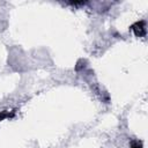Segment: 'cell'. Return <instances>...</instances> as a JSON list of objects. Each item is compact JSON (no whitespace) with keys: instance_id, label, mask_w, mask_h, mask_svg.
<instances>
[{"instance_id":"obj_1","label":"cell","mask_w":148,"mask_h":148,"mask_svg":"<svg viewBox=\"0 0 148 148\" xmlns=\"http://www.w3.org/2000/svg\"><path fill=\"white\" fill-rule=\"evenodd\" d=\"M131 30L134 32L135 36L138 37H142L146 35V22L145 21H138L135 22L132 27H131Z\"/></svg>"},{"instance_id":"obj_2","label":"cell","mask_w":148,"mask_h":148,"mask_svg":"<svg viewBox=\"0 0 148 148\" xmlns=\"http://www.w3.org/2000/svg\"><path fill=\"white\" fill-rule=\"evenodd\" d=\"M14 116V112H8V111H0V121L6 119V118H12Z\"/></svg>"},{"instance_id":"obj_3","label":"cell","mask_w":148,"mask_h":148,"mask_svg":"<svg viewBox=\"0 0 148 148\" xmlns=\"http://www.w3.org/2000/svg\"><path fill=\"white\" fill-rule=\"evenodd\" d=\"M130 148H142V142L141 141H132L130 145Z\"/></svg>"}]
</instances>
